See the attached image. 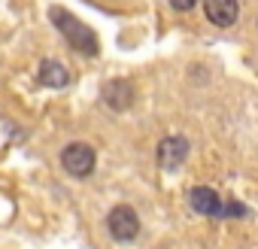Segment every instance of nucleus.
Returning a JSON list of instances; mask_svg holds the SVG:
<instances>
[{"label": "nucleus", "mask_w": 258, "mask_h": 249, "mask_svg": "<svg viewBox=\"0 0 258 249\" xmlns=\"http://www.w3.org/2000/svg\"><path fill=\"white\" fill-rule=\"evenodd\" d=\"M188 158V140L185 137H164L158 143V164L164 170H176Z\"/></svg>", "instance_id": "nucleus-4"}, {"label": "nucleus", "mask_w": 258, "mask_h": 249, "mask_svg": "<svg viewBox=\"0 0 258 249\" xmlns=\"http://www.w3.org/2000/svg\"><path fill=\"white\" fill-rule=\"evenodd\" d=\"M204 13L213 25L228 28L237 22V0H204Z\"/></svg>", "instance_id": "nucleus-8"}, {"label": "nucleus", "mask_w": 258, "mask_h": 249, "mask_svg": "<svg viewBox=\"0 0 258 249\" xmlns=\"http://www.w3.org/2000/svg\"><path fill=\"white\" fill-rule=\"evenodd\" d=\"M94 161H97V155H94V149H91L88 143H70V146L61 152V167H64L70 176H79V179L94 170Z\"/></svg>", "instance_id": "nucleus-3"}, {"label": "nucleus", "mask_w": 258, "mask_h": 249, "mask_svg": "<svg viewBox=\"0 0 258 249\" xmlns=\"http://www.w3.org/2000/svg\"><path fill=\"white\" fill-rule=\"evenodd\" d=\"M106 228H109L112 240H118V243H131V240L140 234V216H137L134 207L118 204V207L109 210V216H106Z\"/></svg>", "instance_id": "nucleus-2"}, {"label": "nucleus", "mask_w": 258, "mask_h": 249, "mask_svg": "<svg viewBox=\"0 0 258 249\" xmlns=\"http://www.w3.org/2000/svg\"><path fill=\"white\" fill-rule=\"evenodd\" d=\"M188 204H191V210H198L201 216H216V219H222V201H219V195H216L210 185L191 189V192H188Z\"/></svg>", "instance_id": "nucleus-6"}, {"label": "nucleus", "mask_w": 258, "mask_h": 249, "mask_svg": "<svg viewBox=\"0 0 258 249\" xmlns=\"http://www.w3.org/2000/svg\"><path fill=\"white\" fill-rule=\"evenodd\" d=\"M37 79H40V85H46V88H64V85H70V73H67V67H64L61 61H55V58L40 61Z\"/></svg>", "instance_id": "nucleus-7"}, {"label": "nucleus", "mask_w": 258, "mask_h": 249, "mask_svg": "<svg viewBox=\"0 0 258 249\" xmlns=\"http://www.w3.org/2000/svg\"><path fill=\"white\" fill-rule=\"evenodd\" d=\"M222 216H225V219H240V216H246V207H243V204H237V201L222 204Z\"/></svg>", "instance_id": "nucleus-9"}, {"label": "nucleus", "mask_w": 258, "mask_h": 249, "mask_svg": "<svg viewBox=\"0 0 258 249\" xmlns=\"http://www.w3.org/2000/svg\"><path fill=\"white\" fill-rule=\"evenodd\" d=\"M195 4H198V0H170V7H173V10H179V13H185V10H191Z\"/></svg>", "instance_id": "nucleus-10"}, {"label": "nucleus", "mask_w": 258, "mask_h": 249, "mask_svg": "<svg viewBox=\"0 0 258 249\" xmlns=\"http://www.w3.org/2000/svg\"><path fill=\"white\" fill-rule=\"evenodd\" d=\"M103 103H106L109 109H115V112L127 109V106L134 103V85L127 82V79H112V82H106V85H103Z\"/></svg>", "instance_id": "nucleus-5"}, {"label": "nucleus", "mask_w": 258, "mask_h": 249, "mask_svg": "<svg viewBox=\"0 0 258 249\" xmlns=\"http://www.w3.org/2000/svg\"><path fill=\"white\" fill-rule=\"evenodd\" d=\"M49 16H52V22H55V28L64 34V40L76 49V52H82V55H97L100 52V43H97V34L88 28V25H82L73 13H67V10H61V7H52L49 10Z\"/></svg>", "instance_id": "nucleus-1"}]
</instances>
